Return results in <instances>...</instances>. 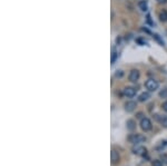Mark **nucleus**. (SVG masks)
Wrapping results in <instances>:
<instances>
[{
	"label": "nucleus",
	"mask_w": 167,
	"mask_h": 166,
	"mask_svg": "<svg viewBox=\"0 0 167 166\" xmlns=\"http://www.w3.org/2000/svg\"><path fill=\"white\" fill-rule=\"evenodd\" d=\"M149 97H151L149 93H143V94L139 95L138 101H148V98H149Z\"/></svg>",
	"instance_id": "9b49d317"
},
{
	"label": "nucleus",
	"mask_w": 167,
	"mask_h": 166,
	"mask_svg": "<svg viewBox=\"0 0 167 166\" xmlns=\"http://www.w3.org/2000/svg\"><path fill=\"white\" fill-rule=\"evenodd\" d=\"M166 145H167V142H166V140H163V142H161V144H159V145H158L156 148H157V150H161L162 148H164Z\"/></svg>",
	"instance_id": "2eb2a0df"
},
{
	"label": "nucleus",
	"mask_w": 167,
	"mask_h": 166,
	"mask_svg": "<svg viewBox=\"0 0 167 166\" xmlns=\"http://www.w3.org/2000/svg\"><path fill=\"white\" fill-rule=\"evenodd\" d=\"M158 121L161 122V124L163 125L164 127H166L167 128V116H165V117H162V118H159Z\"/></svg>",
	"instance_id": "4468645a"
},
{
	"label": "nucleus",
	"mask_w": 167,
	"mask_h": 166,
	"mask_svg": "<svg viewBox=\"0 0 167 166\" xmlns=\"http://www.w3.org/2000/svg\"><path fill=\"white\" fill-rule=\"evenodd\" d=\"M116 56H117V54H116L115 51H112V64H114L116 60Z\"/></svg>",
	"instance_id": "a211bd4d"
},
{
	"label": "nucleus",
	"mask_w": 167,
	"mask_h": 166,
	"mask_svg": "<svg viewBox=\"0 0 167 166\" xmlns=\"http://www.w3.org/2000/svg\"><path fill=\"white\" fill-rule=\"evenodd\" d=\"M158 2H161V3H163V2H165V1H166V0H157Z\"/></svg>",
	"instance_id": "aec40b11"
},
{
	"label": "nucleus",
	"mask_w": 167,
	"mask_h": 166,
	"mask_svg": "<svg viewBox=\"0 0 167 166\" xmlns=\"http://www.w3.org/2000/svg\"><path fill=\"white\" fill-rule=\"evenodd\" d=\"M133 153L136 154V155H145V154H146V148L140 146L139 144H137V145L133 148Z\"/></svg>",
	"instance_id": "0eeeda50"
},
{
	"label": "nucleus",
	"mask_w": 167,
	"mask_h": 166,
	"mask_svg": "<svg viewBox=\"0 0 167 166\" xmlns=\"http://www.w3.org/2000/svg\"><path fill=\"white\" fill-rule=\"evenodd\" d=\"M136 107H137V104H136L135 101H127V103L125 104V111H128V113L134 111L136 109Z\"/></svg>",
	"instance_id": "39448f33"
},
{
	"label": "nucleus",
	"mask_w": 167,
	"mask_h": 166,
	"mask_svg": "<svg viewBox=\"0 0 167 166\" xmlns=\"http://www.w3.org/2000/svg\"><path fill=\"white\" fill-rule=\"evenodd\" d=\"M140 127L141 129L145 130V132H148V130L151 129V127H153V124H151V119H148V118H143L140 121Z\"/></svg>",
	"instance_id": "7ed1b4c3"
},
{
	"label": "nucleus",
	"mask_w": 167,
	"mask_h": 166,
	"mask_svg": "<svg viewBox=\"0 0 167 166\" xmlns=\"http://www.w3.org/2000/svg\"><path fill=\"white\" fill-rule=\"evenodd\" d=\"M136 93H137V89L134 87H126L124 89V95L127 96V97H134L136 95Z\"/></svg>",
	"instance_id": "423d86ee"
},
{
	"label": "nucleus",
	"mask_w": 167,
	"mask_h": 166,
	"mask_svg": "<svg viewBox=\"0 0 167 166\" xmlns=\"http://www.w3.org/2000/svg\"><path fill=\"white\" fill-rule=\"evenodd\" d=\"M110 157H112V163L116 164L119 162V154L116 152V150H112V154H110Z\"/></svg>",
	"instance_id": "1a4fd4ad"
},
{
	"label": "nucleus",
	"mask_w": 167,
	"mask_h": 166,
	"mask_svg": "<svg viewBox=\"0 0 167 166\" xmlns=\"http://www.w3.org/2000/svg\"><path fill=\"white\" fill-rule=\"evenodd\" d=\"M126 126H127V129L133 132V130L136 129V122L133 121V119H128L127 123H126Z\"/></svg>",
	"instance_id": "6e6552de"
},
{
	"label": "nucleus",
	"mask_w": 167,
	"mask_h": 166,
	"mask_svg": "<svg viewBox=\"0 0 167 166\" xmlns=\"http://www.w3.org/2000/svg\"><path fill=\"white\" fill-rule=\"evenodd\" d=\"M159 97L161 98H167V87L163 88V89L159 91Z\"/></svg>",
	"instance_id": "ddd939ff"
},
{
	"label": "nucleus",
	"mask_w": 167,
	"mask_h": 166,
	"mask_svg": "<svg viewBox=\"0 0 167 166\" xmlns=\"http://www.w3.org/2000/svg\"><path fill=\"white\" fill-rule=\"evenodd\" d=\"M139 7L143 11H146L147 10V2L145 0H141V1H139Z\"/></svg>",
	"instance_id": "f8f14e48"
},
{
	"label": "nucleus",
	"mask_w": 167,
	"mask_h": 166,
	"mask_svg": "<svg viewBox=\"0 0 167 166\" xmlns=\"http://www.w3.org/2000/svg\"><path fill=\"white\" fill-rule=\"evenodd\" d=\"M128 140L130 142V143L137 145V144H140V143L146 142V137L140 135V134H133V135H130V136L128 137Z\"/></svg>",
	"instance_id": "f257e3e1"
},
{
	"label": "nucleus",
	"mask_w": 167,
	"mask_h": 166,
	"mask_svg": "<svg viewBox=\"0 0 167 166\" xmlns=\"http://www.w3.org/2000/svg\"><path fill=\"white\" fill-rule=\"evenodd\" d=\"M128 79L132 83H136L139 79V72L137 69H133L132 72H129L128 75Z\"/></svg>",
	"instance_id": "20e7f679"
},
{
	"label": "nucleus",
	"mask_w": 167,
	"mask_h": 166,
	"mask_svg": "<svg viewBox=\"0 0 167 166\" xmlns=\"http://www.w3.org/2000/svg\"><path fill=\"white\" fill-rule=\"evenodd\" d=\"M159 20L162 23H166L167 21V11L166 10H162L159 12Z\"/></svg>",
	"instance_id": "9d476101"
},
{
	"label": "nucleus",
	"mask_w": 167,
	"mask_h": 166,
	"mask_svg": "<svg viewBox=\"0 0 167 166\" xmlns=\"http://www.w3.org/2000/svg\"><path fill=\"white\" fill-rule=\"evenodd\" d=\"M153 166H163V162H162L161 160H156L153 162V164H151Z\"/></svg>",
	"instance_id": "f3484780"
},
{
	"label": "nucleus",
	"mask_w": 167,
	"mask_h": 166,
	"mask_svg": "<svg viewBox=\"0 0 167 166\" xmlns=\"http://www.w3.org/2000/svg\"><path fill=\"white\" fill-rule=\"evenodd\" d=\"M158 86H159V84L154 79H148L147 82L145 83V87L149 91H155L156 89H158Z\"/></svg>",
	"instance_id": "f03ea898"
},
{
	"label": "nucleus",
	"mask_w": 167,
	"mask_h": 166,
	"mask_svg": "<svg viewBox=\"0 0 167 166\" xmlns=\"http://www.w3.org/2000/svg\"><path fill=\"white\" fill-rule=\"evenodd\" d=\"M161 161L163 162V164L167 165V155L166 154H162L161 155Z\"/></svg>",
	"instance_id": "dca6fc26"
},
{
	"label": "nucleus",
	"mask_w": 167,
	"mask_h": 166,
	"mask_svg": "<svg viewBox=\"0 0 167 166\" xmlns=\"http://www.w3.org/2000/svg\"><path fill=\"white\" fill-rule=\"evenodd\" d=\"M162 108H163V111H165L167 113V101L163 103V105H162Z\"/></svg>",
	"instance_id": "6ab92c4d"
}]
</instances>
